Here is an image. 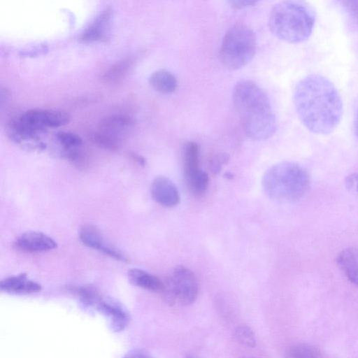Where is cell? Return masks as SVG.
Instances as JSON below:
<instances>
[{"mask_svg": "<svg viewBox=\"0 0 358 358\" xmlns=\"http://www.w3.org/2000/svg\"><path fill=\"white\" fill-rule=\"evenodd\" d=\"M293 101L299 120L310 132L328 134L339 124L343 106L341 95L325 76L313 73L296 85Z\"/></svg>", "mask_w": 358, "mask_h": 358, "instance_id": "obj_1", "label": "cell"}, {"mask_svg": "<svg viewBox=\"0 0 358 358\" xmlns=\"http://www.w3.org/2000/svg\"><path fill=\"white\" fill-rule=\"evenodd\" d=\"M232 101L248 137L262 141L275 134L277 120L270 99L255 82L238 81L232 91Z\"/></svg>", "mask_w": 358, "mask_h": 358, "instance_id": "obj_2", "label": "cell"}, {"mask_svg": "<svg viewBox=\"0 0 358 358\" xmlns=\"http://www.w3.org/2000/svg\"><path fill=\"white\" fill-rule=\"evenodd\" d=\"M315 20L311 5L301 1H284L272 8L268 23L271 32L278 38L299 43L310 36Z\"/></svg>", "mask_w": 358, "mask_h": 358, "instance_id": "obj_3", "label": "cell"}, {"mask_svg": "<svg viewBox=\"0 0 358 358\" xmlns=\"http://www.w3.org/2000/svg\"><path fill=\"white\" fill-rule=\"evenodd\" d=\"M262 187L271 199L280 202L300 199L310 187V176L301 165L293 162H281L268 168L263 175Z\"/></svg>", "mask_w": 358, "mask_h": 358, "instance_id": "obj_4", "label": "cell"}, {"mask_svg": "<svg viewBox=\"0 0 358 358\" xmlns=\"http://www.w3.org/2000/svg\"><path fill=\"white\" fill-rule=\"evenodd\" d=\"M256 50L257 38L253 30L244 24H236L224 34L219 57L226 68L237 70L252 61Z\"/></svg>", "mask_w": 358, "mask_h": 358, "instance_id": "obj_5", "label": "cell"}, {"mask_svg": "<svg viewBox=\"0 0 358 358\" xmlns=\"http://www.w3.org/2000/svg\"><path fill=\"white\" fill-rule=\"evenodd\" d=\"M161 292L169 306L178 303L189 306L194 302L199 293V282L194 273L185 266H176L171 276L163 280Z\"/></svg>", "mask_w": 358, "mask_h": 358, "instance_id": "obj_6", "label": "cell"}, {"mask_svg": "<svg viewBox=\"0 0 358 358\" xmlns=\"http://www.w3.org/2000/svg\"><path fill=\"white\" fill-rule=\"evenodd\" d=\"M70 119L69 114L64 110L31 109L10 120L8 128L39 135L47 128H57L67 124Z\"/></svg>", "mask_w": 358, "mask_h": 358, "instance_id": "obj_7", "label": "cell"}, {"mask_svg": "<svg viewBox=\"0 0 358 358\" xmlns=\"http://www.w3.org/2000/svg\"><path fill=\"white\" fill-rule=\"evenodd\" d=\"M80 241L87 247L97 250L116 260L127 262V257L118 249L107 244L99 231L94 225H84L79 234Z\"/></svg>", "mask_w": 358, "mask_h": 358, "instance_id": "obj_8", "label": "cell"}, {"mask_svg": "<svg viewBox=\"0 0 358 358\" xmlns=\"http://www.w3.org/2000/svg\"><path fill=\"white\" fill-rule=\"evenodd\" d=\"M96 307L108 318L113 331H122L127 326L129 315L120 302L112 298H101Z\"/></svg>", "mask_w": 358, "mask_h": 358, "instance_id": "obj_9", "label": "cell"}, {"mask_svg": "<svg viewBox=\"0 0 358 358\" xmlns=\"http://www.w3.org/2000/svg\"><path fill=\"white\" fill-rule=\"evenodd\" d=\"M150 192L153 199L164 207L173 208L180 203V197L176 186L166 177L155 178L151 184Z\"/></svg>", "mask_w": 358, "mask_h": 358, "instance_id": "obj_10", "label": "cell"}, {"mask_svg": "<svg viewBox=\"0 0 358 358\" xmlns=\"http://www.w3.org/2000/svg\"><path fill=\"white\" fill-rule=\"evenodd\" d=\"M18 249L29 252H42L55 249L57 242L50 236L36 231H29L20 235L15 241Z\"/></svg>", "mask_w": 358, "mask_h": 358, "instance_id": "obj_11", "label": "cell"}, {"mask_svg": "<svg viewBox=\"0 0 358 358\" xmlns=\"http://www.w3.org/2000/svg\"><path fill=\"white\" fill-rule=\"evenodd\" d=\"M183 173L186 185H188L199 177L203 173L199 166V146L194 141L186 142L182 151Z\"/></svg>", "mask_w": 358, "mask_h": 358, "instance_id": "obj_12", "label": "cell"}, {"mask_svg": "<svg viewBox=\"0 0 358 358\" xmlns=\"http://www.w3.org/2000/svg\"><path fill=\"white\" fill-rule=\"evenodd\" d=\"M134 120L126 114H114L103 118L99 123V130L121 140L134 127Z\"/></svg>", "mask_w": 358, "mask_h": 358, "instance_id": "obj_13", "label": "cell"}, {"mask_svg": "<svg viewBox=\"0 0 358 358\" xmlns=\"http://www.w3.org/2000/svg\"><path fill=\"white\" fill-rule=\"evenodd\" d=\"M2 292L14 294H28L41 290L40 284L29 280L25 273L10 276L0 282Z\"/></svg>", "mask_w": 358, "mask_h": 358, "instance_id": "obj_14", "label": "cell"}, {"mask_svg": "<svg viewBox=\"0 0 358 358\" xmlns=\"http://www.w3.org/2000/svg\"><path fill=\"white\" fill-rule=\"evenodd\" d=\"M112 16V10L106 8L80 35V40L90 43L103 39L106 35Z\"/></svg>", "mask_w": 358, "mask_h": 358, "instance_id": "obj_15", "label": "cell"}, {"mask_svg": "<svg viewBox=\"0 0 358 358\" xmlns=\"http://www.w3.org/2000/svg\"><path fill=\"white\" fill-rule=\"evenodd\" d=\"M336 262L348 280L358 285V248H348L341 251Z\"/></svg>", "mask_w": 358, "mask_h": 358, "instance_id": "obj_16", "label": "cell"}, {"mask_svg": "<svg viewBox=\"0 0 358 358\" xmlns=\"http://www.w3.org/2000/svg\"><path fill=\"white\" fill-rule=\"evenodd\" d=\"M128 278L132 285L148 291L161 292L163 289V280L140 268L130 269Z\"/></svg>", "mask_w": 358, "mask_h": 358, "instance_id": "obj_17", "label": "cell"}, {"mask_svg": "<svg viewBox=\"0 0 358 358\" xmlns=\"http://www.w3.org/2000/svg\"><path fill=\"white\" fill-rule=\"evenodd\" d=\"M148 81L155 90L162 94L174 92L178 85L176 77L166 69H159L154 71L150 76Z\"/></svg>", "mask_w": 358, "mask_h": 358, "instance_id": "obj_18", "label": "cell"}, {"mask_svg": "<svg viewBox=\"0 0 358 358\" xmlns=\"http://www.w3.org/2000/svg\"><path fill=\"white\" fill-rule=\"evenodd\" d=\"M134 63L131 57H125L113 65L103 76L107 83H115L122 80L129 72Z\"/></svg>", "mask_w": 358, "mask_h": 358, "instance_id": "obj_19", "label": "cell"}, {"mask_svg": "<svg viewBox=\"0 0 358 358\" xmlns=\"http://www.w3.org/2000/svg\"><path fill=\"white\" fill-rule=\"evenodd\" d=\"M285 358H322V357L315 347L300 343L291 346L285 353Z\"/></svg>", "mask_w": 358, "mask_h": 358, "instance_id": "obj_20", "label": "cell"}, {"mask_svg": "<svg viewBox=\"0 0 358 358\" xmlns=\"http://www.w3.org/2000/svg\"><path fill=\"white\" fill-rule=\"evenodd\" d=\"M90 138L96 145L110 150H116L120 145L121 140L100 130L90 134Z\"/></svg>", "mask_w": 358, "mask_h": 358, "instance_id": "obj_21", "label": "cell"}, {"mask_svg": "<svg viewBox=\"0 0 358 358\" xmlns=\"http://www.w3.org/2000/svg\"><path fill=\"white\" fill-rule=\"evenodd\" d=\"M234 339L239 344L248 347L255 348L256 338L252 329L246 325H241L236 328L234 333Z\"/></svg>", "mask_w": 358, "mask_h": 358, "instance_id": "obj_22", "label": "cell"}, {"mask_svg": "<svg viewBox=\"0 0 358 358\" xmlns=\"http://www.w3.org/2000/svg\"><path fill=\"white\" fill-rule=\"evenodd\" d=\"M56 138L64 150L79 148L83 143L80 136L73 132L59 131Z\"/></svg>", "mask_w": 358, "mask_h": 358, "instance_id": "obj_23", "label": "cell"}, {"mask_svg": "<svg viewBox=\"0 0 358 358\" xmlns=\"http://www.w3.org/2000/svg\"><path fill=\"white\" fill-rule=\"evenodd\" d=\"M230 157L226 152H217L213 155L209 159V169L214 175L218 174L223 166L229 162Z\"/></svg>", "mask_w": 358, "mask_h": 358, "instance_id": "obj_24", "label": "cell"}, {"mask_svg": "<svg viewBox=\"0 0 358 358\" xmlns=\"http://www.w3.org/2000/svg\"><path fill=\"white\" fill-rule=\"evenodd\" d=\"M231 7H232L234 9L236 10H241L247 8L249 7H252L255 6L257 3H258L257 1H252V0H232L228 1Z\"/></svg>", "mask_w": 358, "mask_h": 358, "instance_id": "obj_25", "label": "cell"}, {"mask_svg": "<svg viewBox=\"0 0 358 358\" xmlns=\"http://www.w3.org/2000/svg\"><path fill=\"white\" fill-rule=\"evenodd\" d=\"M344 6L351 13L352 16L358 21V1H344Z\"/></svg>", "mask_w": 358, "mask_h": 358, "instance_id": "obj_26", "label": "cell"}, {"mask_svg": "<svg viewBox=\"0 0 358 358\" xmlns=\"http://www.w3.org/2000/svg\"><path fill=\"white\" fill-rule=\"evenodd\" d=\"M345 183L348 188L358 193V173L348 176Z\"/></svg>", "mask_w": 358, "mask_h": 358, "instance_id": "obj_27", "label": "cell"}, {"mask_svg": "<svg viewBox=\"0 0 358 358\" xmlns=\"http://www.w3.org/2000/svg\"><path fill=\"white\" fill-rule=\"evenodd\" d=\"M123 358H152L147 352L142 350H134L127 352Z\"/></svg>", "mask_w": 358, "mask_h": 358, "instance_id": "obj_28", "label": "cell"}, {"mask_svg": "<svg viewBox=\"0 0 358 358\" xmlns=\"http://www.w3.org/2000/svg\"><path fill=\"white\" fill-rule=\"evenodd\" d=\"M131 157L140 166H144L145 165V164H146L145 159L141 155H138L135 152H132V153H131Z\"/></svg>", "mask_w": 358, "mask_h": 358, "instance_id": "obj_29", "label": "cell"}, {"mask_svg": "<svg viewBox=\"0 0 358 358\" xmlns=\"http://www.w3.org/2000/svg\"><path fill=\"white\" fill-rule=\"evenodd\" d=\"M353 128L355 134L358 136V108L355 114L353 120Z\"/></svg>", "mask_w": 358, "mask_h": 358, "instance_id": "obj_30", "label": "cell"}, {"mask_svg": "<svg viewBox=\"0 0 358 358\" xmlns=\"http://www.w3.org/2000/svg\"><path fill=\"white\" fill-rule=\"evenodd\" d=\"M186 358H194V357L192 356H187Z\"/></svg>", "mask_w": 358, "mask_h": 358, "instance_id": "obj_31", "label": "cell"}, {"mask_svg": "<svg viewBox=\"0 0 358 358\" xmlns=\"http://www.w3.org/2000/svg\"><path fill=\"white\" fill-rule=\"evenodd\" d=\"M242 358H255V357H242Z\"/></svg>", "mask_w": 358, "mask_h": 358, "instance_id": "obj_32", "label": "cell"}]
</instances>
